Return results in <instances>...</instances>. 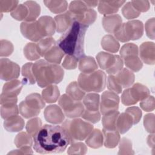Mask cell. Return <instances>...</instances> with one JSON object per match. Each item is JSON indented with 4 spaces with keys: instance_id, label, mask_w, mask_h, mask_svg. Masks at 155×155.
Segmentation results:
<instances>
[{
    "instance_id": "obj_55",
    "label": "cell",
    "mask_w": 155,
    "mask_h": 155,
    "mask_svg": "<svg viewBox=\"0 0 155 155\" xmlns=\"http://www.w3.org/2000/svg\"><path fill=\"white\" fill-rule=\"evenodd\" d=\"M143 125L145 130L150 133H154V114L153 113L146 114L143 118Z\"/></svg>"
},
{
    "instance_id": "obj_16",
    "label": "cell",
    "mask_w": 155,
    "mask_h": 155,
    "mask_svg": "<svg viewBox=\"0 0 155 155\" xmlns=\"http://www.w3.org/2000/svg\"><path fill=\"white\" fill-rule=\"evenodd\" d=\"M154 43L145 42L140 45L139 56L140 60L148 65H153L155 63Z\"/></svg>"
},
{
    "instance_id": "obj_15",
    "label": "cell",
    "mask_w": 155,
    "mask_h": 155,
    "mask_svg": "<svg viewBox=\"0 0 155 155\" xmlns=\"http://www.w3.org/2000/svg\"><path fill=\"white\" fill-rule=\"evenodd\" d=\"M39 31L43 38L51 37L56 30L54 20L50 16H43L37 20Z\"/></svg>"
},
{
    "instance_id": "obj_48",
    "label": "cell",
    "mask_w": 155,
    "mask_h": 155,
    "mask_svg": "<svg viewBox=\"0 0 155 155\" xmlns=\"http://www.w3.org/2000/svg\"><path fill=\"white\" fill-rule=\"evenodd\" d=\"M87 152V146L82 142H74L67 150L68 154H85Z\"/></svg>"
},
{
    "instance_id": "obj_47",
    "label": "cell",
    "mask_w": 155,
    "mask_h": 155,
    "mask_svg": "<svg viewBox=\"0 0 155 155\" xmlns=\"http://www.w3.org/2000/svg\"><path fill=\"white\" fill-rule=\"evenodd\" d=\"M134 153L132 148L131 141L126 137H123L119 143L118 154H133Z\"/></svg>"
},
{
    "instance_id": "obj_53",
    "label": "cell",
    "mask_w": 155,
    "mask_h": 155,
    "mask_svg": "<svg viewBox=\"0 0 155 155\" xmlns=\"http://www.w3.org/2000/svg\"><path fill=\"white\" fill-rule=\"evenodd\" d=\"M132 53H139L137 46L133 43H128L124 44L120 50V55L122 59L125 56Z\"/></svg>"
},
{
    "instance_id": "obj_22",
    "label": "cell",
    "mask_w": 155,
    "mask_h": 155,
    "mask_svg": "<svg viewBox=\"0 0 155 155\" xmlns=\"http://www.w3.org/2000/svg\"><path fill=\"white\" fill-rule=\"evenodd\" d=\"M25 125L24 119L19 116L16 115L4 119V127L9 132H18L21 131Z\"/></svg>"
},
{
    "instance_id": "obj_45",
    "label": "cell",
    "mask_w": 155,
    "mask_h": 155,
    "mask_svg": "<svg viewBox=\"0 0 155 155\" xmlns=\"http://www.w3.org/2000/svg\"><path fill=\"white\" fill-rule=\"evenodd\" d=\"M88 7L84 1H73L69 5V12L73 16L78 15L87 10Z\"/></svg>"
},
{
    "instance_id": "obj_38",
    "label": "cell",
    "mask_w": 155,
    "mask_h": 155,
    "mask_svg": "<svg viewBox=\"0 0 155 155\" xmlns=\"http://www.w3.org/2000/svg\"><path fill=\"white\" fill-rule=\"evenodd\" d=\"M33 65V64L31 62H27L22 66V75L24 77L22 79V84L29 85L35 84L36 79L35 78L32 70Z\"/></svg>"
},
{
    "instance_id": "obj_33",
    "label": "cell",
    "mask_w": 155,
    "mask_h": 155,
    "mask_svg": "<svg viewBox=\"0 0 155 155\" xmlns=\"http://www.w3.org/2000/svg\"><path fill=\"white\" fill-rule=\"evenodd\" d=\"M25 102L30 107L38 111H41L45 107V101L42 97L39 94L36 93L27 96Z\"/></svg>"
},
{
    "instance_id": "obj_39",
    "label": "cell",
    "mask_w": 155,
    "mask_h": 155,
    "mask_svg": "<svg viewBox=\"0 0 155 155\" xmlns=\"http://www.w3.org/2000/svg\"><path fill=\"white\" fill-rule=\"evenodd\" d=\"M56 44V42L52 37H46L41 39L36 44L39 54L44 57L45 54Z\"/></svg>"
},
{
    "instance_id": "obj_35",
    "label": "cell",
    "mask_w": 155,
    "mask_h": 155,
    "mask_svg": "<svg viewBox=\"0 0 155 155\" xmlns=\"http://www.w3.org/2000/svg\"><path fill=\"white\" fill-rule=\"evenodd\" d=\"M66 94L74 101H81L85 96V92L79 87L78 82H71L66 88Z\"/></svg>"
},
{
    "instance_id": "obj_17",
    "label": "cell",
    "mask_w": 155,
    "mask_h": 155,
    "mask_svg": "<svg viewBox=\"0 0 155 155\" xmlns=\"http://www.w3.org/2000/svg\"><path fill=\"white\" fill-rule=\"evenodd\" d=\"M125 2V1H101L98 3V11L104 15H114Z\"/></svg>"
},
{
    "instance_id": "obj_13",
    "label": "cell",
    "mask_w": 155,
    "mask_h": 155,
    "mask_svg": "<svg viewBox=\"0 0 155 155\" xmlns=\"http://www.w3.org/2000/svg\"><path fill=\"white\" fill-rule=\"evenodd\" d=\"M20 30L22 35L31 41L38 42L44 38L39 31L37 21L22 22L20 25Z\"/></svg>"
},
{
    "instance_id": "obj_50",
    "label": "cell",
    "mask_w": 155,
    "mask_h": 155,
    "mask_svg": "<svg viewBox=\"0 0 155 155\" xmlns=\"http://www.w3.org/2000/svg\"><path fill=\"white\" fill-rule=\"evenodd\" d=\"M81 117L90 123L96 124L100 120L101 114L99 111H93L85 109Z\"/></svg>"
},
{
    "instance_id": "obj_46",
    "label": "cell",
    "mask_w": 155,
    "mask_h": 155,
    "mask_svg": "<svg viewBox=\"0 0 155 155\" xmlns=\"http://www.w3.org/2000/svg\"><path fill=\"white\" fill-rule=\"evenodd\" d=\"M122 13L124 16L127 19L136 18L140 13L132 5L131 2H128L124 5L122 9Z\"/></svg>"
},
{
    "instance_id": "obj_4",
    "label": "cell",
    "mask_w": 155,
    "mask_h": 155,
    "mask_svg": "<svg viewBox=\"0 0 155 155\" xmlns=\"http://www.w3.org/2000/svg\"><path fill=\"white\" fill-rule=\"evenodd\" d=\"M62 127L65 131L70 143L84 140L93 130L91 123L78 118L66 120L63 122Z\"/></svg>"
},
{
    "instance_id": "obj_37",
    "label": "cell",
    "mask_w": 155,
    "mask_h": 155,
    "mask_svg": "<svg viewBox=\"0 0 155 155\" xmlns=\"http://www.w3.org/2000/svg\"><path fill=\"white\" fill-rule=\"evenodd\" d=\"M28 9V15L25 22H32L36 21L41 13L40 5L35 1H27L24 3Z\"/></svg>"
},
{
    "instance_id": "obj_12",
    "label": "cell",
    "mask_w": 155,
    "mask_h": 155,
    "mask_svg": "<svg viewBox=\"0 0 155 155\" xmlns=\"http://www.w3.org/2000/svg\"><path fill=\"white\" fill-rule=\"evenodd\" d=\"M17 97H8L0 96L1 115L2 119H5L13 116L18 115L19 113V107L16 105Z\"/></svg>"
},
{
    "instance_id": "obj_41",
    "label": "cell",
    "mask_w": 155,
    "mask_h": 155,
    "mask_svg": "<svg viewBox=\"0 0 155 155\" xmlns=\"http://www.w3.org/2000/svg\"><path fill=\"white\" fill-rule=\"evenodd\" d=\"M14 142L18 148L24 146H31L33 143V137L27 132H21L16 136Z\"/></svg>"
},
{
    "instance_id": "obj_36",
    "label": "cell",
    "mask_w": 155,
    "mask_h": 155,
    "mask_svg": "<svg viewBox=\"0 0 155 155\" xmlns=\"http://www.w3.org/2000/svg\"><path fill=\"white\" fill-rule=\"evenodd\" d=\"M43 2L45 6L53 13L58 14L64 12L68 6V3L66 1H44Z\"/></svg>"
},
{
    "instance_id": "obj_6",
    "label": "cell",
    "mask_w": 155,
    "mask_h": 155,
    "mask_svg": "<svg viewBox=\"0 0 155 155\" xmlns=\"http://www.w3.org/2000/svg\"><path fill=\"white\" fill-rule=\"evenodd\" d=\"M143 33V23L138 20H132L122 24L114 33L115 38L122 42L139 39Z\"/></svg>"
},
{
    "instance_id": "obj_25",
    "label": "cell",
    "mask_w": 155,
    "mask_h": 155,
    "mask_svg": "<svg viewBox=\"0 0 155 155\" xmlns=\"http://www.w3.org/2000/svg\"><path fill=\"white\" fill-rule=\"evenodd\" d=\"M104 143L106 148H113L120 141V133L117 130H106L103 129Z\"/></svg>"
},
{
    "instance_id": "obj_52",
    "label": "cell",
    "mask_w": 155,
    "mask_h": 155,
    "mask_svg": "<svg viewBox=\"0 0 155 155\" xmlns=\"http://www.w3.org/2000/svg\"><path fill=\"white\" fill-rule=\"evenodd\" d=\"M18 1L0 0V11L2 12H9L14 10L18 5Z\"/></svg>"
},
{
    "instance_id": "obj_11",
    "label": "cell",
    "mask_w": 155,
    "mask_h": 155,
    "mask_svg": "<svg viewBox=\"0 0 155 155\" xmlns=\"http://www.w3.org/2000/svg\"><path fill=\"white\" fill-rule=\"evenodd\" d=\"M119 97L111 91H104L101 96L100 102V111L102 115L108 113L117 111L119 108Z\"/></svg>"
},
{
    "instance_id": "obj_23",
    "label": "cell",
    "mask_w": 155,
    "mask_h": 155,
    "mask_svg": "<svg viewBox=\"0 0 155 155\" xmlns=\"http://www.w3.org/2000/svg\"><path fill=\"white\" fill-rule=\"evenodd\" d=\"M114 76L122 88L130 87L134 81V73L127 68H123Z\"/></svg>"
},
{
    "instance_id": "obj_57",
    "label": "cell",
    "mask_w": 155,
    "mask_h": 155,
    "mask_svg": "<svg viewBox=\"0 0 155 155\" xmlns=\"http://www.w3.org/2000/svg\"><path fill=\"white\" fill-rule=\"evenodd\" d=\"M79 60L74 56L67 55L62 64V67L67 70H73L77 67Z\"/></svg>"
},
{
    "instance_id": "obj_18",
    "label": "cell",
    "mask_w": 155,
    "mask_h": 155,
    "mask_svg": "<svg viewBox=\"0 0 155 155\" xmlns=\"http://www.w3.org/2000/svg\"><path fill=\"white\" fill-rule=\"evenodd\" d=\"M54 20L56 23V30L58 33L66 31L74 21L72 14L69 11L56 16Z\"/></svg>"
},
{
    "instance_id": "obj_5",
    "label": "cell",
    "mask_w": 155,
    "mask_h": 155,
    "mask_svg": "<svg viewBox=\"0 0 155 155\" xmlns=\"http://www.w3.org/2000/svg\"><path fill=\"white\" fill-rule=\"evenodd\" d=\"M78 84L85 92H101L106 86V75L102 70L82 73L78 77Z\"/></svg>"
},
{
    "instance_id": "obj_3",
    "label": "cell",
    "mask_w": 155,
    "mask_h": 155,
    "mask_svg": "<svg viewBox=\"0 0 155 155\" xmlns=\"http://www.w3.org/2000/svg\"><path fill=\"white\" fill-rule=\"evenodd\" d=\"M32 70L36 82L41 88L60 83L64 76V70L61 66L43 59L34 63Z\"/></svg>"
},
{
    "instance_id": "obj_9",
    "label": "cell",
    "mask_w": 155,
    "mask_h": 155,
    "mask_svg": "<svg viewBox=\"0 0 155 155\" xmlns=\"http://www.w3.org/2000/svg\"><path fill=\"white\" fill-rule=\"evenodd\" d=\"M58 104L65 116L70 119L81 116L85 110L81 101H74L67 94H64L60 97Z\"/></svg>"
},
{
    "instance_id": "obj_28",
    "label": "cell",
    "mask_w": 155,
    "mask_h": 155,
    "mask_svg": "<svg viewBox=\"0 0 155 155\" xmlns=\"http://www.w3.org/2000/svg\"><path fill=\"white\" fill-rule=\"evenodd\" d=\"M85 109L89 111H99L100 105V96L98 94L91 93L86 94L82 102Z\"/></svg>"
},
{
    "instance_id": "obj_51",
    "label": "cell",
    "mask_w": 155,
    "mask_h": 155,
    "mask_svg": "<svg viewBox=\"0 0 155 155\" xmlns=\"http://www.w3.org/2000/svg\"><path fill=\"white\" fill-rule=\"evenodd\" d=\"M13 45L11 42L7 40H1L0 56L6 57L12 54L13 51Z\"/></svg>"
},
{
    "instance_id": "obj_32",
    "label": "cell",
    "mask_w": 155,
    "mask_h": 155,
    "mask_svg": "<svg viewBox=\"0 0 155 155\" xmlns=\"http://www.w3.org/2000/svg\"><path fill=\"white\" fill-rule=\"evenodd\" d=\"M120 113L117 110L108 113L104 115L102 123L103 129L106 130H116V120Z\"/></svg>"
},
{
    "instance_id": "obj_2",
    "label": "cell",
    "mask_w": 155,
    "mask_h": 155,
    "mask_svg": "<svg viewBox=\"0 0 155 155\" xmlns=\"http://www.w3.org/2000/svg\"><path fill=\"white\" fill-rule=\"evenodd\" d=\"M88 26L74 21L57 42V45L65 54L78 60L84 54V39Z\"/></svg>"
},
{
    "instance_id": "obj_61",
    "label": "cell",
    "mask_w": 155,
    "mask_h": 155,
    "mask_svg": "<svg viewBox=\"0 0 155 155\" xmlns=\"http://www.w3.org/2000/svg\"><path fill=\"white\" fill-rule=\"evenodd\" d=\"M85 4L87 5V6L88 8H91V7H95L97 5H98L99 1H84Z\"/></svg>"
},
{
    "instance_id": "obj_29",
    "label": "cell",
    "mask_w": 155,
    "mask_h": 155,
    "mask_svg": "<svg viewBox=\"0 0 155 155\" xmlns=\"http://www.w3.org/2000/svg\"><path fill=\"white\" fill-rule=\"evenodd\" d=\"M65 53L57 45L52 47L44 56L45 61L53 64H59L61 63Z\"/></svg>"
},
{
    "instance_id": "obj_60",
    "label": "cell",
    "mask_w": 155,
    "mask_h": 155,
    "mask_svg": "<svg viewBox=\"0 0 155 155\" xmlns=\"http://www.w3.org/2000/svg\"><path fill=\"white\" fill-rule=\"evenodd\" d=\"M31 146H24V147H22L21 148H19V150H13L11 152H9L8 154H32L33 153V151H32V150L30 147Z\"/></svg>"
},
{
    "instance_id": "obj_8",
    "label": "cell",
    "mask_w": 155,
    "mask_h": 155,
    "mask_svg": "<svg viewBox=\"0 0 155 155\" xmlns=\"http://www.w3.org/2000/svg\"><path fill=\"white\" fill-rule=\"evenodd\" d=\"M149 89L145 85L136 83L131 88H127L121 96L122 103L126 106H130L141 101L150 95Z\"/></svg>"
},
{
    "instance_id": "obj_49",
    "label": "cell",
    "mask_w": 155,
    "mask_h": 155,
    "mask_svg": "<svg viewBox=\"0 0 155 155\" xmlns=\"http://www.w3.org/2000/svg\"><path fill=\"white\" fill-rule=\"evenodd\" d=\"M107 87L109 90L116 94L120 93L122 90V87L117 81L114 75L110 74L107 78Z\"/></svg>"
},
{
    "instance_id": "obj_34",
    "label": "cell",
    "mask_w": 155,
    "mask_h": 155,
    "mask_svg": "<svg viewBox=\"0 0 155 155\" xmlns=\"http://www.w3.org/2000/svg\"><path fill=\"white\" fill-rule=\"evenodd\" d=\"M101 46L105 50L113 53L117 52L120 47L119 43L117 39L110 35H105L102 38Z\"/></svg>"
},
{
    "instance_id": "obj_26",
    "label": "cell",
    "mask_w": 155,
    "mask_h": 155,
    "mask_svg": "<svg viewBox=\"0 0 155 155\" xmlns=\"http://www.w3.org/2000/svg\"><path fill=\"white\" fill-rule=\"evenodd\" d=\"M78 67L82 73H90L97 69V64L93 57L84 56L79 60Z\"/></svg>"
},
{
    "instance_id": "obj_19",
    "label": "cell",
    "mask_w": 155,
    "mask_h": 155,
    "mask_svg": "<svg viewBox=\"0 0 155 155\" xmlns=\"http://www.w3.org/2000/svg\"><path fill=\"white\" fill-rule=\"evenodd\" d=\"M22 82L14 79L4 84L1 96L8 97H17L22 88Z\"/></svg>"
},
{
    "instance_id": "obj_7",
    "label": "cell",
    "mask_w": 155,
    "mask_h": 155,
    "mask_svg": "<svg viewBox=\"0 0 155 155\" xmlns=\"http://www.w3.org/2000/svg\"><path fill=\"white\" fill-rule=\"evenodd\" d=\"M96 60L99 66L109 74L114 75L123 68V60L118 55L101 51L96 55Z\"/></svg>"
},
{
    "instance_id": "obj_21",
    "label": "cell",
    "mask_w": 155,
    "mask_h": 155,
    "mask_svg": "<svg viewBox=\"0 0 155 155\" xmlns=\"http://www.w3.org/2000/svg\"><path fill=\"white\" fill-rule=\"evenodd\" d=\"M133 124L132 117L127 112L119 114L116 120V130L120 134H124L131 128Z\"/></svg>"
},
{
    "instance_id": "obj_42",
    "label": "cell",
    "mask_w": 155,
    "mask_h": 155,
    "mask_svg": "<svg viewBox=\"0 0 155 155\" xmlns=\"http://www.w3.org/2000/svg\"><path fill=\"white\" fill-rule=\"evenodd\" d=\"M11 16L17 21H25L28 15V9L24 4H19L10 13Z\"/></svg>"
},
{
    "instance_id": "obj_40",
    "label": "cell",
    "mask_w": 155,
    "mask_h": 155,
    "mask_svg": "<svg viewBox=\"0 0 155 155\" xmlns=\"http://www.w3.org/2000/svg\"><path fill=\"white\" fill-rule=\"evenodd\" d=\"M24 54L25 57L30 61H35L40 58L36 44L30 42L26 44L24 48Z\"/></svg>"
},
{
    "instance_id": "obj_62",
    "label": "cell",
    "mask_w": 155,
    "mask_h": 155,
    "mask_svg": "<svg viewBox=\"0 0 155 155\" xmlns=\"http://www.w3.org/2000/svg\"><path fill=\"white\" fill-rule=\"evenodd\" d=\"M154 134H150L147 138V143L150 147H154Z\"/></svg>"
},
{
    "instance_id": "obj_54",
    "label": "cell",
    "mask_w": 155,
    "mask_h": 155,
    "mask_svg": "<svg viewBox=\"0 0 155 155\" xmlns=\"http://www.w3.org/2000/svg\"><path fill=\"white\" fill-rule=\"evenodd\" d=\"M140 108L147 111H151L154 109V98L153 96H148L147 97L140 101Z\"/></svg>"
},
{
    "instance_id": "obj_31",
    "label": "cell",
    "mask_w": 155,
    "mask_h": 155,
    "mask_svg": "<svg viewBox=\"0 0 155 155\" xmlns=\"http://www.w3.org/2000/svg\"><path fill=\"white\" fill-rule=\"evenodd\" d=\"M59 90L58 87L54 85H50L46 87L42 91V97L45 102L47 103H54L59 97Z\"/></svg>"
},
{
    "instance_id": "obj_56",
    "label": "cell",
    "mask_w": 155,
    "mask_h": 155,
    "mask_svg": "<svg viewBox=\"0 0 155 155\" xmlns=\"http://www.w3.org/2000/svg\"><path fill=\"white\" fill-rule=\"evenodd\" d=\"M125 112L128 113L133 119V124H137L140 120L142 117V111L137 107H130L125 110Z\"/></svg>"
},
{
    "instance_id": "obj_10",
    "label": "cell",
    "mask_w": 155,
    "mask_h": 155,
    "mask_svg": "<svg viewBox=\"0 0 155 155\" xmlns=\"http://www.w3.org/2000/svg\"><path fill=\"white\" fill-rule=\"evenodd\" d=\"M20 74V67L15 62L7 58L0 60V78L4 81H12L17 79Z\"/></svg>"
},
{
    "instance_id": "obj_44",
    "label": "cell",
    "mask_w": 155,
    "mask_h": 155,
    "mask_svg": "<svg viewBox=\"0 0 155 155\" xmlns=\"http://www.w3.org/2000/svg\"><path fill=\"white\" fill-rule=\"evenodd\" d=\"M42 127V121L39 117H35L29 120L26 125L27 132L32 137L40 130Z\"/></svg>"
},
{
    "instance_id": "obj_43",
    "label": "cell",
    "mask_w": 155,
    "mask_h": 155,
    "mask_svg": "<svg viewBox=\"0 0 155 155\" xmlns=\"http://www.w3.org/2000/svg\"><path fill=\"white\" fill-rule=\"evenodd\" d=\"M18 107H19V111L20 114L25 119H28V118L37 116L40 113V111L35 110L31 108V107H30L25 103V101L21 102Z\"/></svg>"
},
{
    "instance_id": "obj_14",
    "label": "cell",
    "mask_w": 155,
    "mask_h": 155,
    "mask_svg": "<svg viewBox=\"0 0 155 155\" xmlns=\"http://www.w3.org/2000/svg\"><path fill=\"white\" fill-rule=\"evenodd\" d=\"M44 115L45 120L53 124L63 123L65 119V114L62 110L56 105L47 106L44 110Z\"/></svg>"
},
{
    "instance_id": "obj_27",
    "label": "cell",
    "mask_w": 155,
    "mask_h": 155,
    "mask_svg": "<svg viewBox=\"0 0 155 155\" xmlns=\"http://www.w3.org/2000/svg\"><path fill=\"white\" fill-rule=\"evenodd\" d=\"M73 17L74 21L88 26L92 24L96 21L97 13L94 10L88 8L82 13L78 15L73 16Z\"/></svg>"
},
{
    "instance_id": "obj_59",
    "label": "cell",
    "mask_w": 155,
    "mask_h": 155,
    "mask_svg": "<svg viewBox=\"0 0 155 155\" xmlns=\"http://www.w3.org/2000/svg\"><path fill=\"white\" fill-rule=\"evenodd\" d=\"M145 31L147 36L151 39H154V18L149 19L145 25Z\"/></svg>"
},
{
    "instance_id": "obj_20",
    "label": "cell",
    "mask_w": 155,
    "mask_h": 155,
    "mask_svg": "<svg viewBox=\"0 0 155 155\" xmlns=\"http://www.w3.org/2000/svg\"><path fill=\"white\" fill-rule=\"evenodd\" d=\"M122 18L119 15H105L102 19V25L107 32L114 33L122 24Z\"/></svg>"
},
{
    "instance_id": "obj_24",
    "label": "cell",
    "mask_w": 155,
    "mask_h": 155,
    "mask_svg": "<svg viewBox=\"0 0 155 155\" xmlns=\"http://www.w3.org/2000/svg\"><path fill=\"white\" fill-rule=\"evenodd\" d=\"M86 144L92 148H99L104 143V136L102 132L99 129H94L91 131L85 140Z\"/></svg>"
},
{
    "instance_id": "obj_58",
    "label": "cell",
    "mask_w": 155,
    "mask_h": 155,
    "mask_svg": "<svg viewBox=\"0 0 155 155\" xmlns=\"http://www.w3.org/2000/svg\"><path fill=\"white\" fill-rule=\"evenodd\" d=\"M131 3L140 13L147 12L150 7L148 1H131Z\"/></svg>"
},
{
    "instance_id": "obj_1",
    "label": "cell",
    "mask_w": 155,
    "mask_h": 155,
    "mask_svg": "<svg viewBox=\"0 0 155 155\" xmlns=\"http://www.w3.org/2000/svg\"><path fill=\"white\" fill-rule=\"evenodd\" d=\"M33 148L40 154L64 152L70 143L62 126L45 124L33 137Z\"/></svg>"
},
{
    "instance_id": "obj_30",
    "label": "cell",
    "mask_w": 155,
    "mask_h": 155,
    "mask_svg": "<svg viewBox=\"0 0 155 155\" xmlns=\"http://www.w3.org/2000/svg\"><path fill=\"white\" fill-rule=\"evenodd\" d=\"M139 54H131L126 56L122 59L125 66L130 70L134 72L139 71L143 66V64L139 57Z\"/></svg>"
}]
</instances>
